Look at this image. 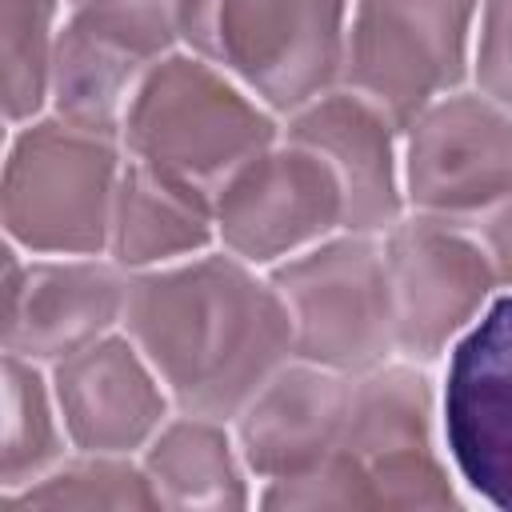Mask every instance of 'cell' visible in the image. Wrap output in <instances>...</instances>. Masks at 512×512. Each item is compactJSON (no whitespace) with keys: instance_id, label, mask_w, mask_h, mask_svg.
Returning a JSON list of instances; mask_svg holds the SVG:
<instances>
[{"instance_id":"obj_1","label":"cell","mask_w":512,"mask_h":512,"mask_svg":"<svg viewBox=\"0 0 512 512\" xmlns=\"http://www.w3.org/2000/svg\"><path fill=\"white\" fill-rule=\"evenodd\" d=\"M124 332L180 412L232 420L296 356L292 316L248 260L208 252L128 280Z\"/></svg>"},{"instance_id":"obj_2","label":"cell","mask_w":512,"mask_h":512,"mask_svg":"<svg viewBox=\"0 0 512 512\" xmlns=\"http://www.w3.org/2000/svg\"><path fill=\"white\" fill-rule=\"evenodd\" d=\"M276 136L272 108L196 52L156 60L120 124V144L132 160L208 196Z\"/></svg>"},{"instance_id":"obj_3","label":"cell","mask_w":512,"mask_h":512,"mask_svg":"<svg viewBox=\"0 0 512 512\" xmlns=\"http://www.w3.org/2000/svg\"><path fill=\"white\" fill-rule=\"evenodd\" d=\"M348 0H180V44L292 116L340 80Z\"/></svg>"},{"instance_id":"obj_4","label":"cell","mask_w":512,"mask_h":512,"mask_svg":"<svg viewBox=\"0 0 512 512\" xmlns=\"http://www.w3.org/2000/svg\"><path fill=\"white\" fill-rule=\"evenodd\" d=\"M120 168L116 136L60 116L20 128L0 184L8 240L40 256H96L108 248Z\"/></svg>"},{"instance_id":"obj_5","label":"cell","mask_w":512,"mask_h":512,"mask_svg":"<svg viewBox=\"0 0 512 512\" xmlns=\"http://www.w3.org/2000/svg\"><path fill=\"white\" fill-rule=\"evenodd\" d=\"M268 280L292 316L296 360L368 372L396 352L384 248L372 236H328L280 260Z\"/></svg>"},{"instance_id":"obj_6","label":"cell","mask_w":512,"mask_h":512,"mask_svg":"<svg viewBox=\"0 0 512 512\" xmlns=\"http://www.w3.org/2000/svg\"><path fill=\"white\" fill-rule=\"evenodd\" d=\"M476 8L480 0H356L340 84L404 132L464 80Z\"/></svg>"},{"instance_id":"obj_7","label":"cell","mask_w":512,"mask_h":512,"mask_svg":"<svg viewBox=\"0 0 512 512\" xmlns=\"http://www.w3.org/2000/svg\"><path fill=\"white\" fill-rule=\"evenodd\" d=\"M176 44L180 0H68L48 84L56 116L120 140L136 84Z\"/></svg>"},{"instance_id":"obj_8","label":"cell","mask_w":512,"mask_h":512,"mask_svg":"<svg viewBox=\"0 0 512 512\" xmlns=\"http://www.w3.org/2000/svg\"><path fill=\"white\" fill-rule=\"evenodd\" d=\"M212 212L232 256L280 264L344 228V192L320 152L280 132L216 188Z\"/></svg>"},{"instance_id":"obj_9","label":"cell","mask_w":512,"mask_h":512,"mask_svg":"<svg viewBox=\"0 0 512 512\" xmlns=\"http://www.w3.org/2000/svg\"><path fill=\"white\" fill-rule=\"evenodd\" d=\"M396 352L436 360L480 316L496 272L464 220L416 212L384 232Z\"/></svg>"},{"instance_id":"obj_10","label":"cell","mask_w":512,"mask_h":512,"mask_svg":"<svg viewBox=\"0 0 512 512\" xmlns=\"http://www.w3.org/2000/svg\"><path fill=\"white\" fill-rule=\"evenodd\" d=\"M404 132V192L416 212L472 220L512 196V112L496 100L448 92Z\"/></svg>"},{"instance_id":"obj_11","label":"cell","mask_w":512,"mask_h":512,"mask_svg":"<svg viewBox=\"0 0 512 512\" xmlns=\"http://www.w3.org/2000/svg\"><path fill=\"white\" fill-rule=\"evenodd\" d=\"M444 440L464 484L512 512V292L492 300L452 348Z\"/></svg>"},{"instance_id":"obj_12","label":"cell","mask_w":512,"mask_h":512,"mask_svg":"<svg viewBox=\"0 0 512 512\" xmlns=\"http://www.w3.org/2000/svg\"><path fill=\"white\" fill-rule=\"evenodd\" d=\"M128 280L120 264L96 256L32 260L20 264L16 248L4 252V352L36 364H56L124 320Z\"/></svg>"},{"instance_id":"obj_13","label":"cell","mask_w":512,"mask_h":512,"mask_svg":"<svg viewBox=\"0 0 512 512\" xmlns=\"http://www.w3.org/2000/svg\"><path fill=\"white\" fill-rule=\"evenodd\" d=\"M52 392L60 404L64 436L80 452L148 448L168 420V392L132 336H100L88 348L52 364Z\"/></svg>"},{"instance_id":"obj_14","label":"cell","mask_w":512,"mask_h":512,"mask_svg":"<svg viewBox=\"0 0 512 512\" xmlns=\"http://www.w3.org/2000/svg\"><path fill=\"white\" fill-rule=\"evenodd\" d=\"M356 372L320 364H284L236 416L244 464L260 480H296L316 472L344 436Z\"/></svg>"},{"instance_id":"obj_15","label":"cell","mask_w":512,"mask_h":512,"mask_svg":"<svg viewBox=\"0 0 512 512\" xmlns=\"http://www.w3.org/2000/svg\"><path fill=\"white\" fill-rule=\"evenodd\" d=\"M396 124L360 92L328 88L288 116L284 136L320 152L344 192V232L380 236L400 220Z\"/></svg>"},{"instance_id":"obj_16","label":"cell","mask_w":512,"mask_h":512,"mask_svg":"<svg viewBox=\"0 0 512 512\" xmlns=\"http://www.w3.org/2000/svg\"><path fill=\"white\" fill-rule=\"evenodd\" d=\"M216 236L212 196L172 180L140 160H124L116 204H112V232L108 252L120 268H160L188 260L208 248Z\"/></svg>"},{"instance_id":"obj_17","label":"cell","mask_w":512,"mask_h":512,"mask_svg":"<svg viewBox=\"0 0 512 512\" xmlns=\"http://www.w3.org/2000/svg\"><path fill=\"white\" fill-rule=\"evenodd\" d=\"M144 472L160 508H244V468L220 420L176 416L148 440Z\"/></svg>"},{"instance_id":"obj_18","label":"cell","mask_w":512,"mask_h":512,"mask_svg":"<svg viewBox=\"0 0 512 512\" xmlns=\"http://www.w3.org/2000/svg\"><path fill=\"white\" fill-rule=\"evenodd\" d=\"M60 404L40 364L4 352V444H0V488L20 492L64 460Z\"/></svg>"},{"instance_id":"obj_19","label":"cell","mask_w":512,"mask_h":512,"mask_svg":"<svg viewBox=\"0 0 512 512\" xmlns=\"http://www.w3.org/2000/svg\"><path fill=\"white\" fill-rule=\"evenodd\" d=\"M4 512L16 508H160L144 464L116 452H84L60 460L20 492L0 496Z\"/></svg>"},{"instance_id":"obj_20","label":"cell","mask_w":512,"mask_h":512,"mask_svg":"<svg viewBox=\"0 0 512 512\" xmlns=\"http://www.w3.org/2000/svg\"><path fill=\"white\" fill-rule=\"evenodd\" d=\"M56 0H0V64H4V116L32 120L52 84L56 56Z\"/></svg>"},{"instance_id":"obj_21","label":"cell","mask_w":512,"mask_h":512,"mask_svg":"<svg viewBox=\"0 0 512 512\" xmlns=\"http://www.w3.org/2000/svg\"><path fill=\"white\" fill-rule=\"evenodd\" d=\"M476 84L480 96L512 112V0H484L480 8Z\"/></svg>"},{"instance_id":"obj_22","label":"cell","mask_w":512,"mask_h":512,"mask_svg":"<svg viewBox=\"0 0 512 512\" xmlns=\"http://www.w3.org/2000/svg\"><path fill=\"white\" fill-rule=\"evenodd\" d=\"M472 228V236L480 240L492 272H496V284H508L512 288V196L496 200L492 208H484L480 216L464 220Z\"/></svg>"}]
</instances>
